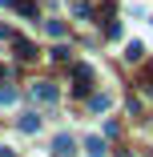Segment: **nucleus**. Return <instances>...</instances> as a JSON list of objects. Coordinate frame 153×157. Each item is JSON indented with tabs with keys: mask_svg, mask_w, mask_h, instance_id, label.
<instances>
[{
	"mask_svg": "<svg viewBox=\"0 0 153 157\" xmlns=\"http://www.w3.org/2000/svg\"><path fill=\"white\" fill-rule=\"evenodd\" d=\"M60 97V89L52 85V81H33V101H40V105H52Z\"/></svg>",
	"mask_w": 153,
	"mask_h": 157,
	"instance_id": "f257e3e1",
	"label": "nucleus"
},
{
	"mask_svg": "<svg viewBox=\"0 0 153 157\" xmlns=\"http://www.w3.org/2000/svg\"><path fill=\"white\" fill-rule=\"evenodd\" d=\"M52 153H56V157H77V141H73L69 133H60V137L52 141Z\"/></svg>",
	"mask_w": 153,
	"mask_h": 157,
	"instance_id": "f03ea898",
	"label": "nucleus"
},
{
	"mask_svg": "<svg viewBox=\"0 0 153 157\" xmlns=\"http://www.w3.org/2000/svg\"><path fill=\"white\" fill-rule=\"evenodd\" d=\"M113 105V97H109V93H93V97H89V109H93V113H105Z\"/></svg>",
	"mask_w": 153,
	"mask_h": 157,
	"instance_id": "7ed1b4c3",
	"label": "nucleus"
},
{
	"mask_svg": "<svg viewBox=\"0 0 153 157\" xmlns=\"http://www.w3.org/2000/svg\"><path fill=\"white\" fill-rule=\"evenodd\" d=\"M85 153L89 157H105V141L101 137H85Z\"/></svg>",
	"mask_w": 153,
	"mask_h": 157,
	"instance_id": "20e7f679",
	"label": "nucleus"
},
{
	"mask_svg": "<svg viewBox=\"0 0 153 157\" xmlns=\"http://www.w3.org/2000/svg\"><path fill=\"white\" fill-rule=\"evenodd\" d=\"M20 129H24V133H40V117H36V113H24V117H20Z\"/></svg>",
	"mask_w": 153,
	"mask_h": 157,
	"instance_id": "39448f33",
	"label": "nucleus"
},
{
	"mask_svg": "<svg viewBox=\"0 0 153 157\" xmlns=\"http://www.w3.org/2000/svg\"><path fill=\"white\" fill-rule=\"evenodd\" d=\"M141 56H145V44L141 40H129L125 44V60H141Z\"/></svg>",
	"mask_w": 153,
	"mask_h": 157,
	"instance_id": "423d86ee",
	"label": "nucleus"
},
{
	"mask_svg": "<svg viewBox=\"0 0 153 157\" xmlns=\"http://www.w3.org/2000/svg\"><path fill=\"white\" fill-rule=\"evenodd\" d=\"M36 52H33V44L28 40H16V60H33Z\"/></svg>",
	"mask_w": 153,
	"mask_h": 157,
	"instance_id": "0eeeda50",
	"label": "nucleus"
},
{
	"mask_svg": "<svg viewBox=\"0 0 153 157\" xmlns=\"http://www.w3.org/2000/svg\"><path fill=\"white\" fill-rule=\"evenodd\" d=\"M44 33H48V36H65V24H60V20H48Z\"/></svg>",
	"mask_w": 153,
	"mask_h": 157,
	"instance_id": "6e6552de",
	"label": "nucleus"
},
{
	"mask_svg": "<svg viewBox=\"0 0 153 157\" xmlns=\"http://www.w3.org/2000/svg\"><path fill=\"white\" fill-rule=\"evenodd\" d=\"M69 56H73L69 44H56V48H52V60H69Z\"/></svg>",
	"mask_w": 153,
	"mask_h": 157,
	"instance_id": "1a4fd4ad",
	"label": "nucleus"
},
{
	"mask_svg": "<svg viewBox=\"0 0 153 157\" xmlns=\"http://www.w3.org/2000/svg\"><path fill=\"white\" fill-rule=\"evenodd\" d=\"M0 105H16V89H0Z\"/></svg>",
	"mask_w": 153,
	"mask_h": 157,
	"instance_id": "9d476101",
	"label": "nucleus"
},
{
	"mask_svg": "<svg viewBox=\"0 0 153 157\" xmlns=\"http://www.w3.org/2000/svg\"><path fill=\"white\" fill-rule=\"evenodd\" d=\"M8 36H12V28H8V24H0V40H8Z\"/></svg>",
	"mask_w": 153,
	"mask_h": 157,
	"instance_id": "9b49d317",
	"label": "nucleus"
},
{
	"mask_svg": "<svg viewBox=\"0 0 153 157\" xmlns=\"http://www.w3.org/2000/svg\"><path fill=\"white\" fill-rule=\"evenodd\" d=\"M0 157H16V153H12V149H8V145H0Z\"/></svg>",
	"mask_w": 153,
	"mask_h": 157,
	"instance_id": "f8f14e48",
	"label": "nucleus"
},
{
	"mask_svg": "<svg viewBox=\"0 0 153 157\" xmlns=\"http://www.w3.org/2000/svg\"><path fill=\"white\" fill-rule=\"evenodd\" d=\"M0 4H4V8H16V4H20V0H0Z\"/></svg>",
	"mask_w": 153,
	"mask_h": 157,
	"instance_id": "ddd939ff",
	"label": "nucleus"
},
{
	"mask_svg": "<svg viewBox=\"0 0 153 157\" xmlns=\"http://www.w3.org/2000/svg\"><path fill=\"white\" fill-rule=\"evenodd\" d=\"M4 77H8V69H4V65H0V81H4Z\"/></svg>",
	"mask_w": 153,
	"mask_h": 157,
	"instance_id": "4468645a",
	"label": "nucleus"
}]
</instances>
